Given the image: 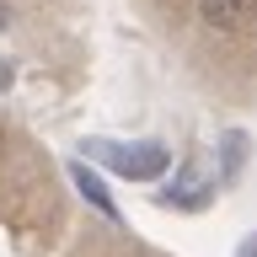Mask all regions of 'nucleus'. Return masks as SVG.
I'll return each instance as SVG.
<instances>
[{"instance_id":"nucleus-3","label":"nucleus","mask_w":257,"mask_h":257,"mask_svg":"<svg viewBox=\"0 0 257 257\" xmlns=\"http://www.w3.org/2000/svg\"><path fill=\"white\" fill-rule=\"evenodd\" d=\"M70 177H75V188L86 193V204H91V209H102L107 220H118V204H112V193L91 177V166H70Z\"/></svg>"},{"instance_id":"nucleus-2","label":"nucleus","mask_w":257,"mask_h":257,"mask_svg":"<svg viewBox=\"0 0 257 257\" xmlns=\"http://www.w3.org/2000/svg\"><path fill=\"white\" fill-rule=\"evenodd\" d=\"M198 16H204L209 27L230 32V27H241V22L257 16V0H198Z\"/></svg>"},{"instance_id":"nucleus-1","label":"nucleus","mask_w":257,"mask_h":257,"mask_svg":"<svg viewBox=\"0 0 257 257\" xmlns=\"http://www.w3.org/2000/svg\"><path fill=\"white\" fill-rule=\"evenodd\" d=\"M86 156H96L107 172L128 177V182H156L166 166H172V150L166 145H118V140H86Z\"/></svg>"},{"instance_id":"nucleus-4","label":"nucleus","mask_w":257,"mask_h":257,"mask_svg":"<svg viewBox=\"0 0 257 257\" xmlns=\"http://www.w3.org/2000/svg\"><path fill=\"white\" fill-rule=\"evenodd\" d=\"M0 32H6V6H0Z\"/></svg>"},{"instance_id":"nucleus-5","label":"nucleus","mask_w":257,"mask_h":257,"mask_svg":"<svg viewBox=\"0 0 257 257\" xmlns=\"http://www.w3.org/2000/svg\"><path fill=\"white\" fill-rule=\"evenodd\" d=\"M0 161H6V134H0Z\"/></svg>"}]
</instances>
